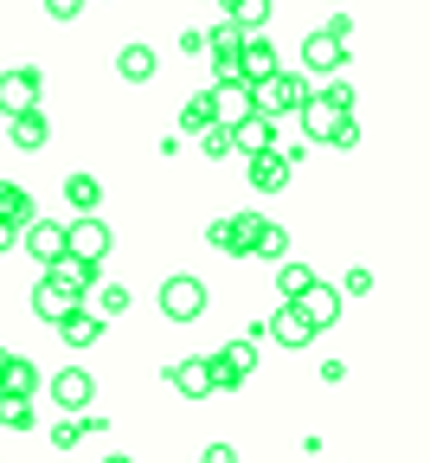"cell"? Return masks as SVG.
<instances>
[{"mask_svg":"<svg viewBox=\"0 0 430 463\" xmlns=\"http://www.w3.org/2000/svg\"><path fill=\"white\" fill-rule=\"evenodd\" d=\"M309 283H315V270H309V264H289V258L276 264V289H283V303H295Z\"/></svg>","mask_w":430,"mask_h":463,"instance_id":"cell-25","label":"cell"},{"mask_svg":"<svg viewBox=\"0 0 430 463\" xmlns=\"http://www.w3.org/2000/svg\"><path fill=\"white\" fill-rule=\"evenodd\" d=\"M206 367H212V392H238L251 380V367H257V335L251 341H225L219 354H206Z\"/></svg>","mask_w":430,"mask_h":463,"instance_id":"cell-3","label":"cell"},{"mask_svg":"<svg viewBox=\"0 0 430 463\" xmlns=\"http://www.w3.org/2000/svg\"><path fill=\"white\" fill-rule=\"evenodd\" d=\"M200 463H238V450H231V444H206Z\"/></svg>","mask_w":430,"mask_h":463,"instance_id":"cell-34","label":"cell"},{"mask_svg":"<svg viewBox=\"0 0 430 463\" xmlns=\"http://www.w3.org/2000/svg\"><path fill=\"white\" fill-rule=\"evenodd\" d=\"M315 90H309V78L302 71H270L264 84H251V116H264V123H276V116H289V109H302Z\"/></svg>","mask_w":430,"mask_h":463,"instance_id":"cell-2","label":"cell"},{"mask_svg":"<svg viewBox=\"0 0 430 463\" xmlns=\"http://www.w3.org/2000/svg\"><path fill=\"white\" fill-rule=\"evenodd\" d=\"M257 232H264V213L251 206V213H231V219H212L206 225V239L225 251V258H251V245H257Z\"/></svg>","mask_w":430,"mask_h":463,"instance_id":"cell-5","label":"cell"},{"mask_svg":"<svg viewBox=\"0 0 430 463\" xmlns=\"http://www.w3.org/2000/svg\"><path fill=\"white\" fill-rule=\"evenodd\" d=\"M200 148H206V155H225L231 142H225V129H200Z\"/></svg>","mask_w":430,"mask_h":463,"instance_id":"cell-33","label":"cell"},{"mask_svg":"<svg viewBox=\"0 0 430 463\" xmlns=\"http://www.w3.org/2000/svg\"><path fill=\"white\" fill-rule=\"evenodd\" d=\"M78 438H84V419H58V425H51V444H58V450H71Z\"/></svg>","mask_w":430,"mask_h":463,"instance_id":"cell-30","label":"cell"},{"mask_svg":"<svg viewBox=\"0 0 430 463\" xmlns=\"http://www.w3.org/2000/svg\"><path fill=\"white\" fill-rule=\"evenodd\" d=\"M206 97H212V129H238L251 116V84H219Z\"/></svg>","mask_w":430,"mask_h":463,"instance_id":"cell-12","label":"cell"},{"mask_svg":"<svg viewBox=\"0 0 430 463\" xmlns=\"http://www.w3.org/2000/svg\"><path fill=\"white\" fill-rule=\"evenodd\" d=\"M0 425H7V431H33L39 425V405L33 399H0Z\"/></svg>","mask_w":430,"mask_h":463,"instance_id":"cell-27","label":"cell"},{"mask_svg":"<svg viewBox=\"0 0 430 463\" xmlns=\"http://www.w3.org/2000/svg\"><path fill=\"white\" fill-rule=\"evenodd\" d=\"M45 283H58L65 297L84 303V289L97 283V264H84V258H51V264H45Z\"/></svg>","mask_w":430,"mask_h":463,"instance_id":"cell-13","label":"cell"},{"mask_svg":"<svg viewBox=\"0 0 430 463\" xmlns=\"http://www.w3.org/2000/svg\"><path fill=\"white\" fill-rule=\"evenodd\" d=\"M302 65L322 71V78H334V71L347 65V39H334L328 26H322V33H309V45H302Z\"/></svg>","mask_w":430,"mask_h":463,"instance_id":"cell-10","label":"cell"},{"mask_svg":"<svg viewBox=\"0 0 430 463\" xmlns=\"http://www.w3.org/2000/svg\"><path fill=\"white\" fill-rule=\"evenodd\" d=\"M33 219H39L33 194H26V187H14V181H0V225H14V232H20V225H33Z\"/></svg>","mask_w":430,"mask_h":463,"instance_id":"cell-20","label":"cell"},{"mask_svg":"<svg viewBox=\"0 0 430 463\" xmlns=\"http://www.w3.org/2000/svg\"><path fill=\"white\" fill-rule=\"evenodd\" d=\"M180 129H212V97H187V109H180Z\"/></svg>","mask_w":430,"mask_h":463,"instance_id":"cell-28","label":"cell"},{"mask_svg":"<svg viewBox=\"0 0 430 463\" xmlns=\"http://www.w3.org/2000/svg\"><path fill=\"white\" fill-rule=\"evenodd\" d=\"M167 380H173V392H180V399H206V392H212V367H206L200 354H193V361H173V367H167Z\"/></svg>","mask_w":430,"mask_h":463,"instance_id":"cell-17","label":"cell"},{"mask_svg":"<svg viewBox=\"0 0 430 463\" xmlns=\"http://www.w3.org/2000/svg\"><path fill=\"white\" fill-rule=\"evenodd\" d=\"M270 341H276V347H295V354H302V347L315 341V328H309V316H302L295 303H283V309L270 316Z\"/></svg>","mask_w":430,"mask_h":463,"instance_id":"cell-14","label":"cell"},{"mask_svg":"<svg viewBox=\"0 0 430 463\" xmlns=\"http://www.w3.org/2000/svg\"><path fill=\"white\" fill-rule=\"evenodd\" d=\"M20 245H26V258H39V270H45L51 258H65V219H33V225H20Z\"/></svg>","mask_w":430,"mask_h":463,"instance_id":"cell-9","label":"cell"},{"mask_svg":"<svg viewBox=\"0 0 430 463\" xmlns=\"http://www.w3.org/2000/svg\"><path fill=\"white\" fill-rule=\"evenodd\" d=\"M353 84L347 78H334L328 90H315L309 103H302V136H309V142H341V129L353 123Z\"/></svg>","mask_w":430,"mask_h":463,"instance_id":"cell-1","label":"cell"},{"mask_svg":"<svg viewBox=\"0 0 430 463\" xmlns=\"http://www.w3.org/2000/svg\"><path fill=\"white\" fill-rule=\"evenodd\" d=\"M116 71H122V84H148V78L161 71V58H154L148 45H122V52H116Z\"/></svg>","mask_w":430,"mask_h":463,"instance_id":"cell-21","label":"cell"},{"mask_svg":"<svg viewBox=\"0 0 430 463\" xmlns=\"http://www.w3.org/2000/svg\"><path fill=\"white\" fill-rule=\"evenodd\" d=\"M26 109H45V78L33 71V65H20V71H0V116H26Z\"/></svg>","mask_w":430,"mask_h":463,"instance_id":"cell-6","label":"cell"},{"mask_svg":"<svg viewBox=\"0 0 430 463\" xmlns=\"http://www.w3.org/2000/svg\"><path fill=\"white\" fill-rule=\"evenodd\" d=\"M103 463H136V457H122V450H116V457H103Z\"/></svg>","mask_w":430,"mask_h":463,"instance_id":"cell-36","label":"cell"},{"mask_svg":"<svg viewBox=\"0 0 430 463\" xmlns=\"http://www.w3.org/2000/svg\"><path fill=\"white\" fill-rule=\"evenodd\" d=\"M14 245H20V232H14V225H0V251H14Z\"/></svg>","mask_w":430,"mask_h":463,"instance_id":"cell-35","label":"cell"},{"mask_svg":"<svg viewBox=\"0 0 430 463\" xmlns=\"http://www.w3.org/2000/svg\"><path fill=\"white\" fill-rule=\"evenodd\" d=\"M295 309L309 316V328L322 335V328H334V322H341V289H328V283H309V289L295 297Z\"/></svg>","mask_w":430,"mask_h":463,"instance_id":"cell-11","label":"cell"},{"mask_svg":"<svg viewBox=\"0 0 430 463\" xmlns=\"http://www.w3.org/2000/svg\"><path fill=\"white\" fill-rule=\"evenodd\" d=\"M33 392H39V367L7 354V367H0V399H33Z\"/></svg>","mask_w":430,"mask_h":463,"instance_id":"cell-19","label":"cell"},{"mask_svg":"<svg viewBox=\"0 0 430 463\" xmlns=\"http://www.w3.org/2000/svg\"><path fill=\"white\" fill-rule=\"evenodd\" d=\"M71 309H78V297H65L58 283H45V277L33 283V316H39V322H51V328H58V322H65Z\"/></svg>","mask_w":430,"mask_h":463,"instance_id":"cell-18","label":"cell"},{"mask_svg":"<svg viewBox=\"0 0 430 463\" xmlns=\"http://www.w3.org/2000/svg\"><path fill=\"white\" fill-rule=\"evenodd\" d=\"M65 200H71L78 213H97V206H103V181H97V174H71V181H65Z\"/></svg>","mask_w":430,"mask_h":463,"instance_id":"cell-24","label":"cell"},{"mask_svg":"<svg viewBox=\"0 0 430 463\" xmlns=\"http://www.w3.org/2000/svg\"><path fill=\"white\" fill-rule=\"evenodd\" d=\"M58 335H65V347H97V335H103V316H90V309L78 303L65 322H58Z\"/></svg>","mask_w":430,"mask_h":463,"instance_id":"cell-22","label":"cell"},{"mask_svg":"<svg viewBox=\"0 0 430 463\" xmlns=\"http://www.w3.org/2000/svg\"><path fill=\"white\" fill-rule=\"evenodd\" d=\"M45 14H51V20H78L84 0H45Z\"/></svg>","mask_w":430,"mask_h":463,"instance_id":"cell-31","label":"cell"},{"mask_svg":"<svg viewBox=\"0 0 430 463\" xmlns=\"http://www.w3.org/2000/svg\"><path fill=\"white\" fill-rule=\"evenodd\" d=\"M122 309H129V289H122V283H103V289H97V309H90V316H103V322H109V316H122Z\"/></svg>","mask_w":430,"mask_h":463,"instance_id":"cell-29","label":"cell"},{"mask_svg":"<svg viewBox=\"0 0 430 463\" xmlns=\"http://www.w3.org/2000/svg\"><path fill=\"white\" fill-rule=\"evenodd\" d=\"M45 392H51L58 412H90V405H97V380H90V367H58Z\"/></svg>","mask_w":430,"mask_h":463,"instance_id":"cell-8","label":"cell"},{"mask_svg":"<svg viewBox=\"0 0 430 463\" xmlns=\"http://www.w3.org/2000/svg\"><path fill=\"white\" fill-rule=\"evenodd\" d=\"M251 187H257V194H283V187H289V155H283V148L251 155Z\"/></svg>","mask_w":430,"mask_h":463,"instance_id":"cell-16","label":"cell"},{"mask_svg":"<svg viewBox=\"0 0 430 463\" xmlns=\"http://www.w3.org/2000/svg\"><path fill=\"white\" fill-rule=\"evenodd\" d=\"M109 225L97 219V213H78L71 225H65V258H84V264H97L103 270V258H109Z\"/></svg>","mask_w":430,"mask_h":463,"instance_id":"cell-7","label":"cell"},{"mask_svg":"<svg viewBox=\"0 0 430 463\" xmlns=\"http://www.w3.org/2000/svg\"><path fill=\"white\" fill-rule=\"evenodd\" d=\"M51 142V123H45V109H26L14 116V148H45Z\"/></svg>","mask_w":430,"mask_h":463,"instance_id":"cell-23","label":"cell"},{"mask_svg":"<svg viewBox=\"0 0 430 463\" xmlns=\"http://www.w3.org/2000/svg\"><path fill=\"white\" fill-rule=\"evenodd\" d=\"M0 367H7V347H0Z\"/></svg>","mask_w":430,"mask_h":463,"instance_id":"cell-37","label":"cell"},{"mask_svg":"<svg viewBox=\"0 0 430 463\" xmlns=\"http://www.w3.org/2000/svg\"><path fill=\"white\" fill-rule=\"evenodd\" d=\"M225 142L244 148V155H270V148H276V123H264V116H244L238 129H225Z\"/></svg>","mask_w":430,"mask_h":463,"instance_id":"cell-15","label":"cell"},{"mask_svg":"<svg viewBox=\"0 0 430 463\" xmlns=\"http://www.w3.org/2000/svg\"><path fill=\"white\" fill-rule=\"evenodd\" d=\"M251 258H270V264H283V258H289V232L264 219V232H257V245H251Z\"/></svg>","mask_w":430,"mask_h":463,"instance_id":"cell-26","label":"cell"},{"mask_svg":"<svg viewBox=\"0 0 430 463\" xmlns=\"http://www.w3.org/2000/svg\"><path fill=\"white\" fill-rule=\"evenodd\" d=\"M206 309H212V289L200 277H167L161 283V316L167 322H200Z\"/></svg>","mask_w":430,"mask_h":463,"instance_id":"cell-4","label":"cell"},{"mask_svg":"<svg viewBox=\"0 0 430 463\" xmlns=\"http://www.w3.org/2000/svg\"><path fill=\"white\" fill-rule=\"evenodd\" d=\"M341 289H347V297H366V289H373V270H347Z\"/></svg>","mask_w":430,"mask_h":463,"instance_id":"cell-32","label":"cell"}]
</instances>
